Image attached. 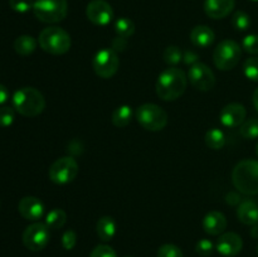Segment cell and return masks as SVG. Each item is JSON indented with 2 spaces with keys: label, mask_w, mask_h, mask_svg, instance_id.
<instances>
[{
  "label": "cell",
  "mask_w": 258,
  "mask_h": 257,
  "mask_svg": "<svg viewBox=\"0 0 258 257\" xmlns=\"http://www.w3.org/2000/svg\"><path fill=\"white\" fill-rule=\"evenodd\" d=\"M188 77L183 70L169 67L159 75L156 81V93L163 101H175L186 90Z\"/></svg>",
  "instance_id": "6da1fadb"
},
{
  "label": "cell",
  "mask_w": 258,
  "mask_h": 257,
  "mask_svg": "<svg viewBox=\"0 0 258 257\" xmlns=\"http://www.w3.org/2000/svg\"><path fill=\"white\" fill-rule=\"evenodd\" d=\"M12 102L14 110L25 117H35L42 113L45 107L44 96L34 87H22L17 90L13 95Z\"/></svg>",
  "instance_id": "7a4b0ae2"
},
{
  "label": "cell",
  "mask_w": 258,
  "mask_h": 257,
  "mask_svg": "<svg viewBox=\"0 0 258 257\" xmlns=\"http://www.w3.org/2000/svg\"><path fill=\"white\" fill-rule=\"evenodd\" d=\"M233 185L247 196L258 194V161L253 159L242 160L232 171Z\"/></svg>",
  "instance_id": "3957f363"
},
{
  "label": "cell",
  "mask_w": 258,
  "mask_h": 257,
  "mask_svg": "<svg viewBox=\"0 0 258 257\" xmlns=\"http://www.w3.org/2000/svg\"><path fill=\"white\" fill-rule=\"evenodd\" d=\"M38 43L44 52L53 55L64 54L70 50L71 44H72L71 35L63 28L55 27V25L44 28L40 32Z\"/></svg>",
  "instance_id": "277c9868"
},
{
  "label": "cell",
  "mask_w": 258,
  "mask_h": 257,
  "mask_svg": "<svg viewBox=\"0 0 258 257\" xmlns=\"http://www.w3.org/2000/svg\"><path fill=\"white\" fill-rule=\"evenodd\" d=\"M33 13L38 20L47 24L62 22L68 13L67 0H34Z\"/></svg>",
  "instance_id": "5b68a950"
},
{
  "label": "cell",
  "mask_w": 258,
  "mask_h": 257,
  "mask_svg": "<svg viewBox=\"0 0 258 257\" xmlns=\"http://www.w3.org/2000/svg\"><path fill=\"white\" fill-rule=\"evenodd\" d=\"M136 120L145 130L160 131L168 125V113L155 103H144L135 112Z\"/></svg>",
  "instance_id": "8992f818"
},
{
  "label": "cell",
  "mask_w": 258,
  "mask_h": 257,
  "mask_svg": "<svg viewBox=\"0 0 258 257\" xmlns=\"http://www.w3.org/2000/svg\"><path fill=\"white\" fill-rule=\"evenodd\" d=\"M242 57V48L237 42L224 39L216 47L213 53V62L221 71H231L238 65Z\"/></svg>",
  "instance_id": "52a82bcc"
},
{
  "label": "cell",
  "mask_w": 258,
  "mask_h": 257,
  "mask_svg": "<svg viewBox=\"0 0 258 257\" xmlns=\"http://www.w3.org/2000/svg\"><path fill=\"white\" fill-rule=\"evenodd\" d=\"M92 67L98 77L105 78V80L113 77L120 67L117 52L112 48H103L98 50L93 57Z\"/></svg>",
  "instance_id": "ba28073f"
},
{
  "label": "cell",
  "mask_w": 258,
  "mask_h": 257,
  "mask_svg": "<svg viewBox=\"0 0 258 257\" xmlns=\"http://www.w3.org/2000/svg\"><path fill=\"white\" fill-rule=\"evenodd\" d=\"M78 164L72 156H63L57 159L49 168V179L54 184H68L77 176Z\"/></svg>",
  "instance_id": "9c48e42d"
},
{
  "label": "cell",
  "mask_w": 258,
  "mask_h": 257,
  "mask_svg": "<svg viewBox=\"0 0 258 257\" xmlns=\"http://www.w3.org/2000/svg\"><path fill=\"white\" fill-rule=\"evenodd\" d=\"M50 233L49 228L45 223H40V222H34L23 232V244L27 247L29 251L38 252L42 251L47 247L49 243Z\"/></svg>",
  "instance_id": "30bf717a"
},
{
  "label": "cell",
  "mask_w": 258,
  "mask_h": 257,
  "mask_svg": "<svg viewBox=\"0 0 258 257\" xmlns=\"http://www.w3.org/2000/svg\"><path fill=\"white\" fill-rule=\"evenodd\" d=\"M188 80L190 85L199 91H211L216 85V76L213 71L207 65L202 62H197L196 65L190 66L188 72Z\"/></svg>",
  "instance_id": "8fae6325"
},
{
  "label": "cell",
  "mask_w": 258,
  "mask_h": 257,
  "mask_svg": "<svg viewBox=\"0 0 258 257\" xmlns=\"http://www.w3.org/2000/svg\"><path fill=\"white\" fill-rule=\"evenodd\" d=\"M86 15L92 24L103 27L113 19V9L105 0H92L86 8Z\"/></svg>",
  "instance_id": "7c38bea8"
},
{
  "label": "cell",
  "mask_w": 258,
  "mask_h": 257,
  "mask_svg": "<svg viewBox=\"0 0 258 257\" xmlns=\"http://www.w3.org/2000/svg\"><path fill=\"white\" fill-rule=\"evenodd\" d=\"M247 111L243 105L241 103H228L224 106L219 115V120H221L222 125L226 127H238L242 123L246 121Z\"/></svg>",
  "instance_id": "4fadbf2b"
},
{
  "label": "cell",
  "mask_w": 258,
  "mask_h": 257,
  "mask_svg": "<svg viewBox=\"0 0 258 257\" xmlns=\"http://www.w3.org/2000/svg\"><path fill=\"white\" fill-rule=\"evenodd\" d=\"M44 204L37 197L28 196L20 199L19 204H18V211H19L20 216L27 221L37 222L44 214Z\"/></svg>",
  "instance_id": "5bb4252c"
},
{
  "label": "cell",
  "mask_w": 258,
  "mask_h": 257,
  "mask_svg": "<svg viewBox=\"0 0 258 257\" xmlns=\"http://www.w3.org/2000/svg\"><path fill=\"white\" fill-rule=\"evenodd\" d=\"M243 241L241 236L234 232H226L222 233L216 244V249L224 257H234L242 251Z\"/></svg>",
  "instance_id": "9a60e30c"
},
{
  "label": "cell",
  "mask_w": 258,
  "mask_h": 257,
  "mask_svg": "<svg viewBox=\"0 0 258 257\" xmlns=\"http://www.w3.org/2000/svg\"><path fill=\"white\" fill-rule=\"evenodd\" d=\"M236 0H206L204 12L212 19H223L234 9Z\"/></svg>",
  "instance_id": "2e32d148"
},
{
  "label": "cell",
  "mask_w": 258,
  "mask_h": 257,
  "mask_svg": "<svg viewBox=\"0 0 258 257\" xmlns=\"http://www.w3.org/2000/svg\"><path fill=\"white\" fill-rule=\"evenodd\" d=\"M227 228V218L218 211H211L203 219V229L211 236H219Z\"/></svg>",
  "instance_id": "e0dca14e"
},
{
  "label": "cell",
  "mask_w": 258,
  "mask_h": 257,
  "mask_svg": "<svg viewBox=\"0 0 258 257\" xmlns=\"http://www.w3.org/2000/svg\"><path fill=\"white\" fill-rule=\"evenodd\" d=\"M237 217L243 224L254 226L258 223V204L251 199L241 202L237 208Z\"/></svg>",
  "instance_id": "ac0fdd59"
},
{
  "label": "cell",
  "mask_w": 258,
  "mask_h": 257,
  "mask_svg": "<svg viewBox=\"0 0 258 257\" xmlns=\"http://www.w3.org/2000/svg\"><path fill=\"white\" fill-rule=\"evenodd\" d=\"M214 32L207 25H197L190 32V40L196 47L208 48L214 42Z\"/></svg>",
  "instance_id": "d6986e66"
},
{
  "label": "cell",
  "mask_w": 258,
  "mask_h": 257,
  "mask_svg": "<svg viewBox=\"0 0 258 257\" xmlns=\"http://www.w3.org/2000/svg\"><path fill=\"white\" fill-rule=\"evenodd\" d=\"M96 232L101 241L108 242L116 234V222L112 217L103 216L96 223Z\"/></svg>",
  "instance_id": "ffe728a7"
},
{
  "label": "cell",
  "mask_w": 258,
  "mask_h": 257,
  "mask_svg": "<svg viewBox=\"0 0 258 257\" xmlns=\"http://www.w3.org/2000/svg\"><path fill=\"white\" fill-rule=\"evenodd\" d=\"M37 49V40L32 35H19L14 40V50L19 55H29Z\"/></svg>",
  "instance_id": "44dd1931"
},
{
  "label": "cell",
  "mask_w": 258,
  "mask_h": 257,
  "mask_svg": "<svg viewBox=\"0 0 258 257\" xmlns=\"http://www.w3.org/2000/svg\"><path fill=\"white\" fill-rule=\"evenodd\" d=\"M133 120V108L128 105L118 106L111 116V121L116 127H126Z\"/></svg>",
  "instance_id": "7402d4cb"
},
{
  "label": "cell",
  "mask_w": 258,
  "mask_h": 257,
  "mask_svg": "<svg viewBox=\"0 0 258 257\" xmlns=\"http://www.w3.org/2000/svg\"><path fill=\"white\" fill-rule=\"evenodd\" d=\"M67 222V213L63 209L54 208L45 216L44 223L49 229H60Z\"/></svg>",
  "instance_id": "603a6c76"
},
{
  "label": "cell",
  "mask_w": 258,
  "mask_h": 257,
  "mask_svg": "<svg viewBox=\"0 0 258 257\" xmlns=\"http://www.w3.org/2000/svg\"><path fill=\"white\" fill-rule=\"evenodd\" d=\"M206 144L209 149L213 150H219L224 146L226 144V135L222 130L219 128L213 127L211 130L207 131L206 134Z\"/></svg>",
  "instance_id": "cb8c5ba5"
},
{
  "label": "cell",
  "mask_w": 258,
  "mask_h": 257,
  "mask_svg": "<svg viewBox=\"0 0 258 257\" xmlns=\"http://www.w3.org/2000/svg\"><path fill=\"white\" fill-rule=\"evenodd\" d=\"M115 32L117 37L127 39V38H130L135 33V24L128 18H118L115 22Z\"/></svg>",
  "instance_id": "d4e9b609"
},
{
  "label": "cell",
  "mask_w": 258,
  "mask_h": 257,
  "mask_svg": "<svg viewBox=\"0 0 258 257\" xmlns=\"http://www.w3.org/2000/svg\"><path fill=\"white\" fill-rule=\"evenodd\" d=\"M163 59L164 62L168 63L171 67H175L181 59H183V53H181L180 48L176 45H169L165 48L163 53Z\"/></svg>",
  "instance_id": "484cf974"
},
{
  "label": "cell",
  "mask_w": 258,
  "mask_h": 257,
  "mask_svg": "<svg viewBox=\"0 0 258 257\" xmlns=\"http://www.w3.org/2000/svg\"><path fill=\"white\" fill-rule=\"evenodd\" d=\"M239 134L242 138L247 139V140H252V139L258 138V118H251V120L244 121L239 128Z\"/></svg>",
  "instance_id": "4316f807"
},
{
  "label": "cell",
  "mask_w": 258,
  "mask_h": 257,
  "mask_svg": "<svg viewBox=\"0 0 258 257\" xmlns=\"http://www.w3.org/2000/svg\"><path fill=\"white\" fill-rule=\"evenodd\" d=\"M232 24H233V27L236 28L237 30L243 32V30H247L251 27V18H249V15L247 14L246 12L238 10V12L234 13L233 17H232Z\"/></svg>",
  "instance_id": "83f0119b"
},
{
  "label": "cell",
  "mask_w": 258,
  "mask_h": 257,
  "mask_svg": "<svg viewBox=\"0 0 258 257\" xmlns=\"http://www.w3.org/2000/svg\"><path fill=\"white\" fill-rule=\"evenodd\" d=\"M243 73L248 80L258 82V57L247 58L244 60Z\"/></svg>",
  "instance_id": "f1b7e54d"
},
{
  "label": "cell",
  "mask_w": 258,
  "mask_h": 257,
  "mask_svg": "<svg viewBox=\"0 0 258 257\" xmlns=\"http://www.w3.org/2000/svg\"><path fill=\"white\" fill-rule=\"evenodd\" d=\"M15 120L14 108L9 106H2L0 107V127H9Z\"/></svg>",
  "instance_id": "f546056e"
},
{
  "label": "cell",
  "mask_w": 258,
  "mask_h": 257,
  "mask_svg": "<svg viewBox=\"0 0 258 257\" xmlns=\"http://www.w3.org/2000/svg\"><path fill=\"white\" fill-rule=\"evenodd\" d=\"M9 5L14 12L19 14H25L29 10H33L34 0H9Z\"/></svg>",
  "instance_id": "4dcf8cb0"
},
{
  "label": "cell",
  "mask_w": 258,
  "mask_h": 257,
  "mask_svg": "<svg viewBox=\"0 0 258 257\" xmlns=\"http://www.w3.org/2000/svg\"><path fill=\"white\" fill-rule=\"evenodd\" d=\"M158 257H183V252L175 244L166 243L158 249Z\"/></svg>",
  "instance_id": "1f68e13d"
},
{
  "label": "cell",
  "mask_w": 258,
  "mask_h": 257,
  "mask_svg": "<svg viewBox=\"0 0 258 257\" xmlns=\"http://www.w3.org/2000/svg\"><path fill=\"white\" fill-rule=\"evenodd\" d=\"M242 48L249 54H258V35L248 34L243 38Z\"/></svg>",
  "instance_id": "d6a6232c"
},
{
  "label": "cell",
  "mask_w": 258,
  "mask_h": 257,
  "mask_svg": "<svg viewBox=\"0 0 258 257\" xmlns=\"http://www.w3.org/2000/svg\"><path fill=\"white\" fill-rule=\"evenodd\" d=\"M196 252L201 256H211L214 252V243L211 241V239L203 238L201 241L197 242L196 244Z\"/></svg>",
  "instance_id": "836d02e7"
},
{
  "label": "cell",
  "mask_w": 258,
  "mask_h": 257,
  "mask_svg": "<svg viewBox=\"0 0 258 257\" xmlns=\"http://www.w3.org/2000/svg\"><path fill=\"white\" fill-rule=\"evenodd\" d=\"M90 257H117L115 249L107 244H98L92 249Z\"/></svg>",
  "instance_id": "e575fe53"
},
{
  "label": "cell",
  "mask_w": 258,
  "mask_h": 257,
  "mask_svg": "<svg viewBox=\"0 0 258 257\" xmlns=\"http://www.w3.org/2000/svg\"><path fill=\"white\" fill-rule=\"evenodd\" d=\"M76 243H77V234H76L75 231L72 229H68L63 233L62 236V246L63 248L70 251V249L75 248Z\"/></svg>",
  "instance_id": "d590c367"
},
{
  "label": "cell",
  "mask_w": 258,
  "mask_h": 257,
  "mask_svg": "<svg viewBox=\"0 0 258 257\" xmlns=\"http://www.w3.org/2000/svg\"><path fill=\"white\" fill-rule=\"evenodd\" d=\"M126 48V39L125 38L116 37L112 42V49L113 50H123Z\"/></svg>",
  "instance_id": "8d00e7d4"
},
{
  "label": "cell",
  "mask_w": 258,
  "mask_h": 257,
  "mask_svg": "<svg viewBox=\"0 0 258 257\" xmlns=\"http://www.w3.org/2000/svg\"><path fill=\"white\" fill-rule=\"evenodd\" d=\"M183 58H184V62L188 63V65L190 63L191 66L196 65V63L198 62V55H197L194 52H189V50H188V52L184 53Z\"/></svg>",
  "instance_id": "74e56055"
},
{
  "label": "cell",
  "mask_w": 258,
  "mask_h": 257,
  "mask_svg": "<svg viewBox=\"0 0 258 257\" xmlns=\"http://www.w3.org/2000/svg\"><path fill=\"white\" fill-rule=\"evenodd\" d=\"M8 98H9V91H8V88L4 85L0 83V105H4L8 101Z\"/></svg>",
  "instance_id": "f35d334b"
},
{
  "label": "cell",
  "mask_w": 258,
  "mask_h": 257,
  "mask_svg": "<svg viewBox=\"0 0 258 257\" xmlns=\"http://www.w3.org/2000/svg\"><path fill=\"white\" fill-rule=\"evenodd\" d=\"M252 102H253V106L254 108L258 111V87L254 90L253 92V96H252Z\"/></svg>",
  "instance_id": "ab89813d"
},
{
  "label": "cell",
  "mask_w": 258,
  "mask_h": 257,
  "mask_svg": "<svg viewBox=\"0 0 258 257\" xmlns=\"http://www.w3.org/2000/svg\"><path fill=\"white\" fill-rule=\"evenodd\" d=\"M251 234L253 237H256V238H258V223L254 224V226H253V229L251 231Z\"/></svg>",
  "instance_id": "60d3db41"
},
{
  "label": "cell",
  "mask_w": 258,
  "mask_h": 257,
  "mask_svg": "<svg viewBox=\"0 0 258 257\" xmlns=\"http://www.w3.org/2000/svg\"><path fill=\"white\" fill-rule=\"evenodd\" d=\"M256 154H257V156H258V144H257V148H256Z\"/></svg>",
  "instance_id": "b9f144b4"
},
{
  "label": "cell",
  "mask_w": 258,
  "mask_h": 257,
  "mask_svg": "<svg viewBox=\"0 0 258 257\" xmlns=\"http://www.w3.org/2000/svg\"><path fill=\"white\" fill-rule=\"evenodd\" d=\"M252 2H258V0H252Z\"/></svg>",
  "instance_id": "7bdbcfd3"
},
{
  "label": "cell",
  "mask_w": 258,
  "mask_h": 257,
  "mask_svg": "<svg viewBox=\"0 0 258 257\" xmlns=\"http://www.w3.org/2000/svg\"><path fill=\"white\" fill-rule=\"evenodd\" d=\"M257 253H258V246H257Z\"/></svg>",
  "instance_id": "ee69618b"
}]
</instances>
